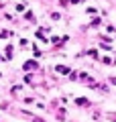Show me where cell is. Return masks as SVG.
I'll list each match as a JSON object with an SVG mask.
<instances>
[{
  "label": "cell",
  "instance_id": "5b68a950",
  "mask_svg": "<svg viewBox=\"0 0 116 122\" xmlns=\"http://www.w3.org/2000/svg\"><path fill=\"white\" fill-rule=\"evenodd\" d=\"M0 61H2V57H0Z\"/></svg>",
  "mask_w": 116,
  "mask_h": 122
},
{
  "label": "cell",
  "instance_id": "7a4b0ae2",
  "mask_svg": "<svg viewBox=\"0 0 116 122\" xmlns=\"http://www.w3.org/2000/svg\"><path fill=\"white\" fill-rule=\"evenodd\" d=\"M57 71H59V73H67V67H63V65H57Z\"/></svg>",
  "mask_w": 116,
  "mask_h": 122
},
{
  "label": "cell",
  "instance_id": "6da1fadb",
  "mask_svg": "<svg viewBox=\"0 0 116 122\" xmlns=\"http://www.w3.org/2000/svg\"><path fill=\"white\" fill-rule=\"evenodd\" d=\"M35 67H37V61H26L25 63V69L29 71V69H35Z\"/></svg>",
  "mask_w": 116,
  "mask_h": 122
},
{
  "label": "cell",
  "instance_id": "3957f363",
  "mask_svg": "<svg viewBox=\"0 0 116 122\" xmlns=\"http://www.w3.org/2000/svg\"><path fill=\"white\" fill-rule=\"evenodd\" d=\"M6 37H10V30H2L0 33V39H6Z\"/></svg>",
  "mask_w": 116,
  "mask_h": 122
},
{
  "label": "cell",
  "instance_id": "277c9868",
  "mask_svg": "<svg viewBox=\"0 0 116 122\" xmlns=\"http://www.w3.org/2000/svg\"><path fill=\"white\" fill-rule=\"evenodd\" d=\"M71 2H73V4H75V2H82V0H71Z\"/></svg>",
  "mask_w": 116,
  "mask_h": 122
}]
</instances>
